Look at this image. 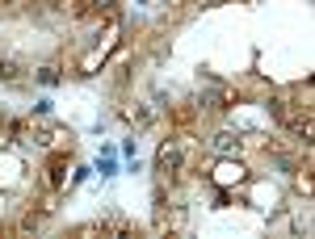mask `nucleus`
Segmentation results:
<instances>
[{
	"mask_svg": "<svg viewBox=\"0 0 315 239\" xmlns=\"http://www.w3.org/2000/svg\"><path fill=\"white\" fill-rule=\"evenodd\" d=\"M172 168H181V151H160V172H172Z\"/></svg>",
	"mask_w": 315,
	"mask_h": 239,
	"instance_id": "nucleus-1",
	"label": "nucleus"
},
{
	"mask_svg": "<svg viewBox=\"0 0 315 239\" xmlns=\"http://www.w3.org/2000/svg\"><path fill=\"white\" fill-rule=\"evenodd\" d=\"M38 80H42V84H55V80H59V72H55V67H42Z\"/></svg>",
	"mask_w": 315,
	"mask_h": 239,
	"instance_id": "nucleus-2",
	"label": "nucleus"
}]
</instances>
